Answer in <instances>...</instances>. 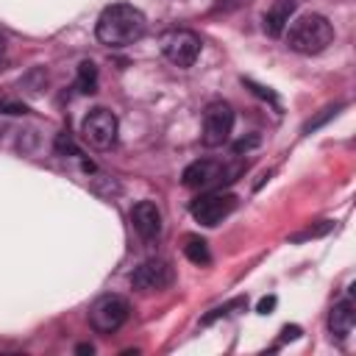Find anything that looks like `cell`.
Instances as JSON below:
<instances>
[{"label": "cell", "mask_w": 356, "mask_h": 356, "mask_svg": "<svg viewBox=\"0 0 356 356\" xmlns=\"http://www.w3.org/2000/svg\"><path fill=\"white\" fill-rule=\"evenodd\" d=\"M147 31V19L139 8L128 6V3H114V6H106L97 17V25H95V33L103 44L108 47H125V44H134L145 36Z\"/></svg>", "instance_id": "6da1fadb"}, {"label": "cell", "mask_w": 356, "mask_h": 356, "mask_svg": "<svg viewBox=\"0 0 356 356\" xmlns=\"http://www.w3.org/2000/svg\"><path fill=\"white\" fill-rule=\"evenodd\" d=\"M334 42V28L323 14H303L286 25V47L303 56H317Z\"/></svg>", "instance_id": "7a4b0ae2"}, {"label": "cell", "mask_w": 356, "mask_h": 356, "mask_svg": "<svg viewBox=\"0 0 356 356\" xmlns=\"http://www.w3.org/2000/svg\"><path fill=\"white\" fill-rule=\"evenodd\" d=\"M131 314V306L125 298L120 295H100L92 306H89V325L97 334H114L117 328L125 325Z\"/></svg>", "instance_id": "3957f363"}, {"label": "cell", "mask_w": 356, "mask_h": 356, "mask_svg": "<svg viewBox=\"0 0 356 356\" xmlns=\"http://www.w3.org/2000/svg\"><path fill=\"white\" fill-rule=\"evenodd\" d=\"M234 209H236V195H231V192H220V189L203 192V195L195 197L192 206H189L192 217H195L200 225H209V228L220 225Z\"/></svg>", "instance_id": "277c9868"}, {"label": "cell", "mask_w": 356, "mask_h": 356, "mask_svg": "<svg viewBox=\"0 0 356 356\" xmlns=\"http://www.w3.org/2000/svg\"><path fill=\"white\" fill-rule=\"evenodd\" d=\"M234 128V108L225 100H214L203 111V145L206 147H222L231 139Z\"/></svg>", "instance_id": "5b68a950"}, {"label": "cell", "mask_w": 356, "mask_h": 356, "mask_svg": "<svg viewBox=\"0 0 356 356\" xmlns=\"http://www.w3.org/2000/svg\"><path fill=\"white\" fill-rule=\"evenodd\" d=\"M117 131H120V122H117L114 111H108V108H92V111L83 117V122H81L83 139H86L92 147H97V150L111 147V145L117 142Z\"/></svg>", "instance_id": "8992f818"}, {"label": "cell", "mask_w": 356, "mask_h": 356, "mask_svg": "<svg viewBox=\"0 0 356 356\" xmlns=\"http://www.w3.org/2000/svg\"><path fill=\"white\" fill-rule=\"evenodd\" d=\"M161 53L175 67H192L200 56V39L192 31H170L161 42Z\"/></svg>", "instance_id": "52a82bcc"}, {"label": "cell", "mask_w": 356, "mask_h": 356, "mask_svg": "<svg viewBox=\"0 0 356 356\" xmlns=\"http://www.w3.org/2000/svg\"><path fill=\"white\" fill-rule=\"evenodd\" d=\"M172 281H175V270H172V264L164 261V259H147V261H142V264L134 270V275H131V284H134V289H139V292H161V289H167Z\"/></svg>", "instance_id": "ba28073f"}, {"label": "cell", "mask_w": 356, "mask_h": 356, "mask_svg": "<svg viewBox=\"0 0 356 356\" xmlns=\"http://www.w3.org/2000/svg\"><path fill=\"white\" fill-rule=\"evenodd\" d=\"M225 175H234V170H228L225 164H220V161H214V159H197V161H192V164L184 170L181 181H184V186H189V189H209V186H214V184L228 181Z\"/></svg>", "instance_id": "9c48e42d"}, {"label": "cell", "mask_w": 356, "mask_h": 356, "mask_svg": "<svg viewBox=\"0 0 356 356\" xmlns=\"http://www.w3.org/2000/svg\"><path fill=\"white\" fill-rule=\"evenodd\" d=\"M131 222H134V231L147 242L161 234V211L153 200H139L131 209Z\"/></svg>", "instance_id": "30bf717a"}, {"label": "cell", "mask_w": 356, "mask_h": 356, "mask_svg": "<svg viewBox=\"0 0 356 356\" xmlns=\"http://www.w3.org/2000/svg\"><path fill=\"white\" fill-rule=\"evenodd\" d=\"M353 325H356V303L350 298L334 303V309L328 314V331H331V337L345 339L353 331Z\"/></svg>", "instance_id": "8fae6325"}, {"label": "cell", "mask_w": 356, "mask_h": 356, "mask_svg": "<svg viewBox=\"0 0 356 356\" xmlns=\"http://www.w3.org/2000/svg\"><path fill=\"white\" fill-rule=\"evenodd\" d=\"M295 8H298L295 0H275L273 8L264 14V31H267L270 36H281V33L286 31V25H289Z\"/></svg>", "instance_id": "7c38bea8"}, {"label": "cell", "mask_w": 356, "mask_h": 356, "mask_svg": "<svg viewBox=\"0 0 356 356\" xmlns=\"http://www.w3.org/2000/svg\"><path fill=\"white\" fill-rule=\"evenodd\" d=\"M184 256H186L192 264H197V267L211 264L209 245H206V239H200V236H186V242H184Z\"/></svg>", "instance_id": "4fadbf2b"}, {"label": "cell", "mask_w": 356, "mask_h": 356, "mask_svg": "<svg viewBox=\"0 0 356 356\" xmlns=\"http://www.w3.org/2000/svg\"><path fill=\"white\" fill-rule=\"evenodd\" d=\"M75 89H78L81 95H92V92H97V67H95V61H81V64H78Z\"/></svg>", "instance_id": "5bb4252c"}, {"label": "cell", "mask_w": 356, "mask_h": 356, "mask_svg": "<svg viewBox=\"0 0 356 356\" xmlns=\"http://www.w3.org/2000/svg\"><path fill=\"white\" fill-rule=\"evenodd\" d=\"M236 306H245V300H231V303H225V306H217V309H211L200 323L203 325H209V323H214L217 317H225V314H231V309H236Z\"/></svg>", "instance_id": "9a60e30c"}, {"label": "cell", "mask_w": 356, "mask_h": 356, "mask_svg": "<svg viewBox=\"0 0 356 356\" xmlns=\"http://www.w3.org/2000/svg\"><path fill=\"white\" fill-rule=\"evenodd\" d=\"M56 150H58V153H70V156H81V147H78L67 134H58V139H56Z\"/></svg>", "instance_id": "2e32d148"}, {"label": "cell", "mask_w": 356, "mask_h": 356, "mask_svg": "<svg viewBox=\"0 0 356 356\" xmlns=\"http://www.w3.org/2000/svg\"><path fill=\"white\" fill-rule=\"evenodd\" d=\"M275 303H278V300H275V295H267V298H261V300H259L256 312H259V314H270V312L275 309Z\"/></svg>", "instance_id": "e0dca14e"}, {"label": "cell", "mask_w": 356, "mask_h": 356, "mask_svg": "<svg viewBox=\"0 0 356 356\" xmlns=\"http://www.w3.org/2000/svg\"><path fill=\"white\" fill-rule=\"evenodd\" d=\"M253 145H259V136H250V139H239V142L234 145V150H236V153H242V150H248V147H253Z\"/></svg>", "instance_id": "ac0fdd59"}, {"label": "cell", "mask_w": 356, "mask_h": 356, "mask_svg": "<svg viewBox=\"0 0 356 356\" xmlns=\"http://www.w3.org/2000/svg\"><path fill=\"white\" fill-rule=\"evenodd\" d=\"M300 337V328L298 325H286L284 331H281V342H286V339H298Z\"/></svg>", "instance_id": "d6986e66"}, {"label": "cell", "mask_w": 356, "mask_h": 356, "mask_svg": "<svg viewBox=\"0 0 356 356\" xmlns=\"http://www.w3.org/2000/svg\"><path fill=\"white\" fill-rule=\"evenodd\" d=\"M92 350H95L92 345H78V353H92Z\"/></svg>", "instance_id": "ffe728a7"}, {"label": "cell", "mask_w": 356, "mask_h": 356, "mask_svg": "<svg viewBox=\"0 0 356 356\" xmlns=\"http://www.w3.org/2000/svg\"><path fill=\"white\" fill-rule=\"evenodd\" d=\"M3 50H6V33L0 31V56H3Z\"/></svg>", "instance_id": "44dd1931"}]
</instances>
